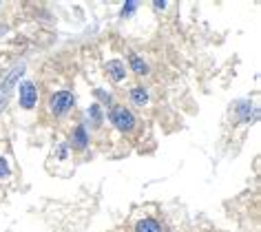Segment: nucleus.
Listing matches in <instances>:
<instances>
[{"label": "nucleus", "mask_w": 261, "mask_h": 232, "mask_svg": "<svg viewBox=\"0 0 261 232\" xmlns=\"http://www.w3.org/2000/svg\"><path fill=\"white\" fill-rule=\"evenodd\" d=\"M109 120H111V124L119 130V133H131V130L135 129V115H133L128 108H124V106L113 108Z\"/></svg>", "instance_id": "obj_1"}, {"label": "nucleus", "mask_w": 261, "mask_h": 232, "mask_svg": "<svg viewBox=\"0 0 261 232\" xmlns=\"http://www.w3.org/2000/svg\"><path fill=\"white\" fill-rule=\"evenodd\" d=\"M75 104V98L69 91H58L56 95H51V113L53 115H64L66 111H71Z\"/></svg>", "instance_id": "obj_2"}, {"label": "nucleus", "mask_w": 261, "mask_h": 232, "mask_svg": "<svg viewBox=\"0 0 261 232\" xmlns=\"http://www.w3.org/2000/svg\"><path fill=\"white\" fill-rule=\"evenodd\" d=\"M38 102V89H35L33 82H22L20 84V106L22 108H33Z\"/></svg>", "instance_id": "obj_3"}, {"label": "nucleus", "mask_w": 261, "mask_h": 232, "mask_svg": "<svg viewBox=\"0 0 261 232\" xmlns=\"http://www.w3.org/2000/svg\"><path fill=\"white\" fill-rule=\"evenodd\" d=\"M106 73L113 82H122L124 76H126V67L119 60H111V62H106Z\"/></svg>", "instance_id": "obj_4"}, {"label": "nucleus", "mask_w": 261, "mask_h": 232, "mask_svg": "<svg viewBox=\"0 0 261 232\" xmlns=\"http://www.w3.org/2000/svg\"><path fill=\"white\" fill-rule=\"evenodd\" d=\"M71 144H73V148H78V151L87 148L88 135H87V129H84V126H78V129L73 130V139H71Z\"/></svg>", "instance_id": "obj_5"}, {"label": "nucleus", "mask_w": 261, "mask_h": 232, "mask_svg": "<svg viewBox=\"0 0 261 232\" xmlns=\"http://www.w3.org/2000/svg\"><path fill=\"white\" fill-rule=\"evenodd\" d=\"M135 232H162V228H159V223L155 221V219H142L140 223L135 226Z\"/></svg>", "instance_id": "obj_6"}, {"label": "nucleus", "mask_w": 261, "mask_h": 232, "mask_svg": "<svg viewBox=\"0 0 261 232\" xmlns=\"http://www.w3.org/2000/svg\"><path fill=\"white\" fill-rule=\"evenodd\" d=\"M131 102L137 104V106H144V104L148 102V93H146L142 86H137V89H131Z\"/></svg>", "instance_id": "obj_7"}, {"label": "nucleus", "mask_w": 261, "mask_h": 232, "mask_svg": "<svg viewBox=\"0 0 261 232\" xmlns=\"http://www.w3.org/2000/svg\"><path fill=\"white\" fill-rule=\"evenodd\" d=\"M131 69H133V73H137V76H144V73H148V67H146V62L142 58H137V55H131Z\"/></svg>", "instance_id": "obj_8"}, {"label": "nucleus", "mask_w": 261, "mask_h": 232, "mask_svg": "<svg viewBox=\"0 0 261 232\" xmlns=\"http://www.w3.org/2000/svg\"><path fill=\"white\" fill-rule=\"evenodd\" d=\"M88 115H93V122H95V124H100V122H102V111H100V106H97V104H91Z\"/></svg>", "instance_id": "obj_9"}, {"label": "nucleus", "mask_w": 261, "mask_h": 232, "mask_svg": "<svg viewBox=\"0 0 261 232\" xmlns=\"http://www.w3.org/2000/svg\"><path fill=\"white\" fill-rule=\"evenodd\" d=\"M137 9V2H126V5L122 7V16H131V11Z\"/></svg>", "instance_id": "obj_10"}, {"label": "nucleus", "mask_w": 261, "mask_h": 232, "mask_svg": "<svg viewBox=\"0 0 261 232\" xmlns=\"http://www.w3.org/2000/svg\"><path fill=\"white\" fill-rule=\"evenodd\" d=\"M7 175H9V166H7V161L0 159V177H7Z\"/></svg>", "instance_id": "obj_11"}, {"label": "nucleus", "mask_w": 261, "mask_h": 232, "mask_svg": "<svg viewBox=\"0 0 261 232\" xmlns=\"http://www.w3.org/2000/svg\"><path fill=\"white\" fill-rule=\"evenodd\" d=\"M239 113H241V120L246 122L248 120V104H241V106H239Z\"/></svg>", "instance_id": "obj_12"}, {"label": "nucleus", "mask_w": 261, "mask_h": 232, "mask_svg": "<svg viewBox=\"0 0 261 232\" xmlns=\"http://www.w3.org/2000/svg\"><path fill=\"white\" fill-rule=\"evenodd\" d=\"M153 5H155V9H164V7H166V2H159V0H157V2H153Z\"/></svg>", "instance_id": "obj_13"}]
</instances>
